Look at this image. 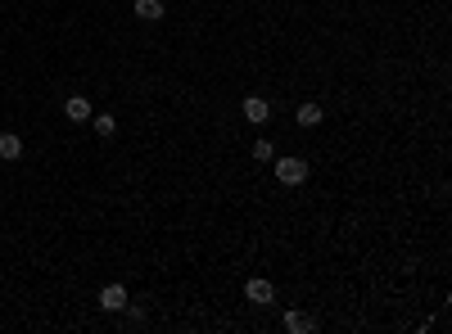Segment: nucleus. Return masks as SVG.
Listing matches in <instances>:
<instances>
[{
  "label": "nucleus",
  "mask_w": 452,
  "mask_h": 334,
  "mask_svg": "<svg viewBox=\"0 0 452 334\" xmlns=\"http://www.w3.org/2000/svg\"><path fill=\"white\" fill-rule=\"evenodd\" d=\"M127 299H131V294H127V284H104V289H100V312H122V307H127Z\"/></svg>",
  "instance_id": "20e7f679"
},
{
  "label": "nucleus",
  "mask_w": 452,
  "mask_h": 334,
  "mask_svg": "<svg viewBox=\"0 0 452 334\" xmlns=\"http://www.w3.org/2000/svg\"><path fill=\"white\" fill-rule=\"evenodd\" d=\"M91 127H95V135H104V140H109V135L118 131V118L114 113H91Z\"/></svg>",
  "instance_id": "9d476101"
},
{
  "label": "nucleus",
  "mask_w": 452,
  "mask_h": 334,
  "mask_svg": "<svg viewBox=\"0 0 452 334\" xmlns=\"http://www.w3.org/2000/svg\"><path fill=\"white\" fill-rule=\"evenodd\" d=\"M122 316H127V325H145V307H136L127 299V307H122Z\"/></svg>",
  "instance_id": "f8f14e48"
},
{
  "label": "nucleus",
  "mask_w": 452,
  "mask_h": 334,
  "mask_svg": "<svg viewBox=\"0 0 452 334\" xmlns=\"http://www.w3.org/2000/svg\"><path fill=\"white\" fill-rule=\"evenodd\" d=\"M290 334H312L316 330V316H308V312H285V321H280Z\"/></svg>",
  "instance_id": "6e6552de"
},
{
  "label": "nucleus",
  "mask_w": 452,
  "mask_h": 334,
  "mask_svg": "<svg viewBox=\"0 0 452 334\" xmlns=\"http://www.w3.org/2000/svg\"><path fill=\"white\" fill-rule=\"evenodd\" d=\"M136 18L140 23H158L163 18V0H136Z\"/></svg>",
  "instance_id": "1a4fd4ad"
},
{
  "label": "nucleus",
  "mask_w": 452,
  "mask_h": 334,
  "mask_svg": "<svg viewBox=\"0 0 452 334\" xmlns=\"http://www.w3.org/2000/svg\"><path fill=\"white\" fill-rule=\"evenodd\" d=\"M244 122H253V127H267V118H272V104L263 100V95H244Z\"/></svg>",
  "instance_id": "7ed1b4c3"
},
{
  "label": "nucleus",
  "mask_w": 452,
  "mask_h": 334,
  "mask_svg": "<svg viewBox=\"0 0 452 334\" xmlns=\"http://www.w3.org/2000/svg\"><path fill=\"white\" fill-rule=\"evenodd\" d=\"M91 113H95V108H91L87 95H68V100H64V118L68 122H91Z\"/></svg>",
  "instance_id": "39448f33"
},
{
  "label": "nucleus",
  "mask_w": 452,
  "mask_h": 334,
  "mask_svg": "<svg viewBox=\"0 0 452 334\" xmlns=\"http://www.w3.org/2000/svg\"><path fill=\"white\" fill-rule=\"evenodd\" d=\"M18 158H23V135L0 131V163H18Z\"/></svg>",
  "instance_id": "423d86ee"
},
{
  "label": "nucleus",
  "mask_w": 452,
  "mask_h": 334,
  "mask_svg": "<svg viewBox=\"0 0 452 334\" xmlns=\"http://www.w3.org/2000/svg\"><path fill=\"white\" fill-rule=\"evenodd\" d=\"M294 122H299V127L303 131H312V127H321V122H326V113H321V104H299V113H294Z\"/></svg>",
  "instance_id": "0eeeda50"
},
{
  "label": "nucleus",
  "mask_w": 452,
  "mask_h": 334,
  "mask_svg": "<svg viewBox=\"0 0 452 334\" xmlns=\"http://www.w3.org/2000/svg\"><path fill=\"white\" fill-rule=\"evenodd\" d=\"M244 299H249L253 307H272L276 303V284L263 280V276H253V280H244Z\"/></svg>",
  "instance_id": "f03ea898"
},
{
  "label": "nucleus",
  "mask_w": 452,
  "mask_h": 334,
  "mask_svg": "<svg viewBox=\"0 0 452 334\" xmlns=\"http://www.w3.org/2000/svg\"><path fill=\"white\" fill-rule=\"evenodd\" d=\"M272 172H276L280 185H303L312 167H308V158H294V154H290V158H272Z\"/></svg>",
  "instance_id": "f257e3e1"
},
{
  "label": "nucleus",
  "mask_w": 452,
  "mask_h": 334,
  "mask_svg": "<svg viewBox=\"0 0 452 334\" xmlns=\"http://www.w3.org/2000/svg\"><path fill=\"white\" fill-rule=\"evenodd\" d=\"M249 154H253V163H272V158H276V145H272V140H253Z\"/></svg>",
  "instance_id": "9b49d317"
}]
</instances>
